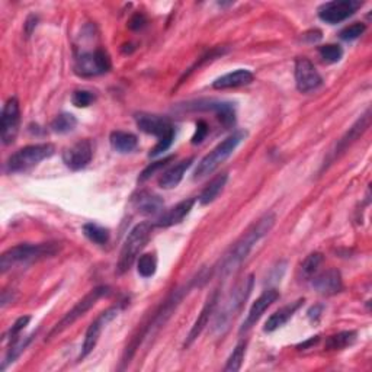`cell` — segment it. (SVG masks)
<instances>
[{"mask_svg":"<svg viewBox=\"0 0 372 372\" xmlns=\"http://www.w3.org/2000/svg\"><path fill=\"white\" fill-rule=\"evenodd\" d=\"M275 221H276L275 214L268 212L265 215H262L257 221H255L243 232L242 237L230 247L228 252L220 260L219 265L215 267V272L220 275V278L223 279L228 278L231 273H235L242 267V263L253 251L256 243L265 237L273 228Z\"/></svg>","mask_w":372,"mask_h":372,"instance_id":"1","label":"cell"},{"mask_svg":"<svg viewBox=\"0 0 372 372\" xmlns=\"http://www.w3.org/2000/svg\"><path fill=\"white\" fill-rule=\"evenodd\" d=\"M60 252L58 243H38V244H18L8 249L2 257H0V271L2 273H6L8 271L17 268V267H25L29 263L40 262L44 259H49L56 256Z\"/></svg>","mask_w":372,"mask_h":372,"instance_id":"2","label":"cell"},{"mask_svg":"<svg viewBox=\"0 0 372 372\" xmlns=\"http://www.w3.org/2000/svg\"><path fill=\"white\" fill-rule=\"evenodd\" d=\"M253 285H255V276L251 273L244 279H242V281L231 289L230 296L226 298L221 307V312L215 316L212 324L214 335H224L228 330L231 321L235 320V317L244 305L246 300L249 298V296L252 294Z\"/></svg>","mask_w":372,"mask_h":372,"instance_id":"3","label":"cell"},{"mask_svg":"<svg viewBox=\"0 0 372 372\" xmlns=\"http://www.w3.org/2000/svg\"><path fill=\"white\" fill-rule=\"evenodd\" d=\"M135 122L138 130H142L146 134L156 135L158 144L154 146L149 156L150 158H158L162 153L167 151L170 146L174 144L175 140V127L172 121L166 117L160 115H151V114H138L135 115Z\"/></svg>","mask_w":372,"mask_h":372,"instance_id":"4","label":"cell"},{"mask_svg":"<svg viewBox=\"0 0 372 372\" xmlns=\"http://www.w3.org/2000/svg\"><path fill=\"white\" fill-rule=\"evenodd\" d=\"M153 227L154 226L151 223H140L128 232L126 242L122 244L119 259L117 263L118 275H124L131 269L133 263L137 260L140 253H142V251L146 247L151 236Z\"/></svg>","mask_w":372,"mask_h":372,"instance_id":"5","label":"cell"},{"mask_svg":"<svg viewBox=\"0 0 372 372\" xmlns=\"http://www.w3.org/2000/svg\"><path fill=\"white\" fill-rule=\"evenodd\" d=\"M244 138H246L244 131H236L228 135L224 142H221L215 149H212V151L198 163L194 174V179H204L210 176L217 167L231 156L232 151L237 149V146Z\"/></svg>","mask_w":372,"mask_h":372,"instance_id":"6","label":"cell"},{"mask_svg":"<svg viewBox=\"0 0 372 372\" xmlns=\"http://www.w3.org/2000/svg\"><path fill=\"white\" fill-rule=\"evenodd\" d=\"M56 153V147L50 143L26 146L17 153H13L6 162V170L9 174H19L37 166L42 160L51 158Z\"/></svg>","mask_w":372,"mask_h":372,"instance_id":"7","label":"cell"},{"mask_svg":"<svg viewBox=\"0 0 372 372\" xmlns=\"http://www.w3.org/2000/svg\"><path fill=\"white\" fill-rule=\"evenodd\" d=\"M108 292H110V288H108V287H98L95 289H92L89 294H86V296L79 303H77L70 310V312H67L66 316L54 326L53 330L49 335V339H53L54 336H57L60 333H63L66 329H69L71 324H74L81 317H83L92 307H95V304L103 296H106Z\"/></svg>","mask_w":372,"mask_h":372,"instance_id":"8","label":"cell"},{"mask_svg":"<svg viewBox=\"0 0 372 372\" xmlns=\"http://www.w3.org/2000/svg\"><path fill=\"white\" fill-rule=\"evenodd\" d=\"M111 70V58L103 50L98 49L93 53H85L76 60L74 71L82 77L99 76Z\"/></svg>","mask_w":372,"mask_h":372,"instance_id":"9","label":"cell"},{"mask_svg":"<svg viewBox=\"0 0 372 372\" xmlns=\"http://www.w3.org/2000/svg\"><path fill=\"white\" fill-rule=\"evenodd\" d=\"M362 6L360 0H333L320 6L319 18L330 25H336L346 21Z\"/></svg>","mask_w":372,"mask_h":372,"instance_id":"10","label":"cell"},{"mask_svg":"<svg viewBox=\"0 0 372 372\" xmlns=\"http://www.w3.org/2000/svg\"><path fill=\"white\" fill-rule=\"evenodd\" d=\"M19 122H21V108L17 98H10L5 103L2 110V117H0V137H2V143L9 146L15 142V138L19 131Z\"/></svg>","mask_w":372,"mask_h":372,"instance_id":"11","label":"cell"},{"mask_svg":"<svg viewBox=\"0 0 372 372\" xmlns=\"http://www.w3.org/2000/svg\"><path fill=\"white\" fill-rule=\"evenodd\" d=\"M118 316V308L117 307H112V308H108L105 310L103 313H101L98 316V319L95 321H92V324L87 328V332H86V336H85V342L82 345V352H81V356L79 360H85L86 356L96 348L98 345V340L102 335V330L106 328V324L112 321L115 317Z\"/></svg>","mask_w":372,"mask_h":372,"instance_id":"12","label":"cell"},{"mask_svg":"<svg viewBox=\"0 0 372 372\" xmlns=\"http://www.w3.org/2000/svg\"><path fill=\"white\" fill-rule=\"evenodd\" d=\"M185 110H188V111H212L226 128H230L231 126H235V122H236L235 105L230 103V102L198 101V102H191V103L186 105Z\"/></svg>","mask_w":372,"mask_h":372,"instance_id":"13","label":"cell"},{"mask_svg":"<svg viewBox=\"0 0 372 372\" xmlns=\"http://www.w3.org/2000/svg\"><path fill=\"white\" fill-rule=\"evenodd\" d=\"M296 83L301 93L317 90L323 85L320 73L308 58H298L296 61Z\"/></svg>","mask_w":372,"mask_h":372,"instance_id":"14","label":"cell"},{"mask_svg":"<svg viewBox=\"0 0 372 372\" xmlns=\"http://www.w3.org/2000/svg\"><path fill=\"white\" fill-rule=\"evenodd\" d=\"M93 158V146L90 140H81L63 151V162L71 170L86 167Z\"/></svg>","mask_w":372,"mask_h":372,"instance_id":"15","label":"cell"},{"mask_svg":"<svg viewBox=\"0 0 372 372\" xmlns=\"http://www.w3.org/2000/svg\"><path fill=\"white\" fill-rule=\"evenodd\" d=\"M369 124H371V112H369V110H368V111H366L358 121H356V122L353 124V126L349 128V131H348L342 138L339 140L337 144H336V147H335V150L330 153V156H329V159H328V164H330V163H332L336 158H339L340 154H342V153H344L352 143H355L356 140H358V138L368 130Z\"/></svg>","mask_w":372,"mask_h":372,"instance_id":"16","label":"cell"},{"mask_svg":"<svg viewBox=\"0 0 372 372\" xmlns=\"http://www.w3.org/2000/svg\"><path fill=\"white\" fill-rule=\"evenodd\" d=\"M279 298V292L276 289H267L263 291L262 296L252 304L249 314H247L243 326L240 328V333L249 332L253 326L259 321V319L263 316V313Z\"/></svg>","mask_w":372,"mask_h":372,"instance_id":"17","label":"cell"},{"mask_svg":"<svg viewBox=\"0 0 372 372\" xmlns=\"http://www.w3.org/2000/svg\"><path fill=\"white\" fill-rule=\"evenodd\" d=\"M219 297H220L219 291H214L211 296L208 297L205 305L203 307V310H201V313H199L196 321L194 323L188 337H186V342L183 345L185 348H189L195 342V340L199 337V335L203 333V330L207 328L212 313L215 312V307H217V304H219Z\"/></svg>","mask_w":372,"mask_h":372,"instance_id":"18","label":"cell"},{"mask_svg":"<svg viewBox=\"0 0 372 372\" xmlns=\"http://www.w3.org/2000/svg\"><path fill=\"white\" fill-rule=\"evenodd\" d=\"M133 208L142 215H154L162 211L163 199L160 195L150 191H138L131 198Z\"/></svg>","mask_w":372,"mask_h":372,"instance_id":"19","label":"cell"},{"mask_svg":"<svg viewBox=\"0 0 372 372\" xmlns=\"http://www.w3.org/2000/svg\"><path fill=\"white\" fill-rule=\"evenodd\" d=\"M314 289L321 296H335L344 288L342 275L337 269H328L313 279Z\"/></svg>","mask_w":372,"mask_h":372,"instance_id":"20","label":"cell"},{"mask_svg":"<svg viewBox=\"0 0 372 372\" xmlns=\"http://www.w3.org/2000/svg\"><path fill=\"white\" fill-rule=\"evenodd\" d=\"M196 203V199L195 198H189V199H185V201H180L179 204H176L175 207H172L170 210H167L160 219L158 220V223L154 224L156 227H172L175 224H179L183 221V219L186 215H188L194 205Z\"/></svg>","mask_w":372,"mask_h":372,"instance_id":"21","label":"cell"},{"mask_svg":"<svg viewBox=\"0 0 372 372\" xmlns=\"http://www.w3.org/2000/svg\"><path fill=\"white\" fill-rule=\"evenodd\" d=\"M253 82V73L244 69H239L236 71L227 73L221 77H219L214 83L212 87L217 90H224V89H235L240 86L251 85Z\"/></svg>","mask_w":372,"mask_h":372,"instance_id":"22","label":"cell"},{"mask_svg":"<svg viewBox=\"0 0 372 372\" xmlns=\"http://www.w3.org/2000/svg\"><path fill=\"white\" fill-rule=\"evenodd\" d=\"M304 303V300H297L296 303H291L282 308H279L278 312H275L269 319L268 321L265 323V328H263V330H265L267 333H272L275 330H278L279 328H282L284 324L288 323V320L296 314L297 310L301 307V304Z\"/></svg>","mask_w":372,"mask_h":372,"instance_id":"23","label":"cell"},{"mask_svg":"<svg viewBox=\"0 0 372 372\" xmlns=\"http://www.w3.org/2000/svg\"><path fill=\"white\" fill-rule=\"evenodd\" d=\"M195 162L194 158H189L186 160H182L180 163H178L176 166L170 167L167 172H164L159 180V186L163 189H174L180 183V180L183 179V175L186 174V170H188L192 163Z\"/></svg>","mask_w":372,"mask_h":372,"instance_id":"24","label":"cell"},{"mask_svg":"<svg viewBox=\"0 0 372 372\" xmlns=\"http://www.w3.org/2000/svg\"><path fill=\"white\" fill-rule=\"evenodd\" d=\"M227 174H221V175H217L207 186L204 188V191L201 192L198 201L203 205H208L211 204L212 201L220 195V192L224 189V186L227 183Z\"/></svg>","mask_w":372,"mask_h":372,"instance_id":"25","label":"cell"},{"mask_svg":"<svg viewBox=\"0 0 372 372\" xmlns=\"http://www.w3.org/2000/svg\"><path fill=\"white\" fill-rule=\"evenodd\" d=\"M111 146L118 153H131L137 149L138 140L134 134L126 131H114L110 137Z\"/></svg>","mask_w":372,"mask_h":372,"instance_id":"26","label":"cell"},{"mask_svg":"<svg viewBox=\"0 0 372 372\" xmlns=\"http://www.w3.org/2000/svg\"><path fill=\"white\" fill-rule=\"evenodd\" d=\"M356 340V332L353 330H346V332H340L337 335H333L328 339L326 342V348L329 350H342L348 346H350Z\"/></svg>","mask_w":372,"mask_h":372,"instance_id":"27","label":"cell"},{"mask_svg":"<svg viewBox=\"0 0 372 372\" xmlns=\"http://www.w3.org/2000/svg\"><path fill=\"white\" fill-rule=\"evenodd\" d=\"M83 235L95 244H99V246H103L108 243V240H110V231H108V228L102 227V226H98L95 223H87L83 226Z\"/></svg>","mask_w":372,"mask_h":372,"instance_id":"28","label":"cell"},{"mask_svg":"<svg viewBox=\"0 0 372 372\" xmlns=\"http://www.w3.org/2000/svg\"><path fill=\"white\" fill-rule=\"evenodd\" d=\"M77 126V119L74 115L71 114H60L54 118V121L51 122V128L54 133L57 134H67L71 133Z\"/></svg>","mask_w":372,"mask_h":372,"instance_id":"29","label":"cell"},{"mask_svg":"<svg viewBox=\"0 0 372 372\" xmlns=\"http://www.w3.org/2000/svg\"><path fill=\"white\" fill-rule=\"evenodd\" d=\"M137 271L143 278H150L158 271V259L154 255H143L138 257L137 262Z\"/></svg>","mask_w":372,"mask_h":372,"instance_id":"30","label":"cell"},{"mask_svg":"<svg viewBox=\"0 0 372 372\" xmlns=\"http://www.w3.org/2000/svg\"><path fill=\"white\" fill-rule=\"evenodd\" d=\"M244 353H246V342H240L235 350L231 352L230 358L227 360V364L224 366L226 372H237L242 368V364L244 361Z\"/></svg>","mask_w":372,"mask_h":372,"instance_id":"31","label":"cell"},{"mask_svg":"<svg viewBox=\"0 0 372 372\" xmlns=\"http://www.w3.org/2000/svg\"><path fill=\"white\" fill-rule=\"evenodd\" d=\"M319 54L320 57L323 58V61H326V63H337V61L342 60L344 57V50L340 45H336V44H328V45H323L319 49Z\"/></svg>","mask_w":372,"mask_h":372,"instance_id":"32","label":"cell"},{"mask_svg":"<svg viewBox=\"0 0 372 372\" xmlns=\"http://www.w3.org/2000/svg\"><path fill=\"white\" fill-rule=\"evenodd\" d=\"M321 263H323V255L321 253L314 252L312 255H308L305 257L304 263H303V268H301L303 269V275L307 276V278L313 276L319 271Z\"/></svg>","mask_w":372,"mask_h":372,"instance_id":"33","label":"cell"},{"mask_svg":"<svg viewBox=\"0 0 372 372\" xmlns=\"http://www.w3.org/2000/svg\"><path fill=\"white\" fill-rule=\"evenodd\" d=\"M172 160H174V156H169V158H166V159H163V160H159V162H154V163L149 164V166L143 170L142 175H140L138 182H144V180L150 179L151 176L156 175V174L159 172V170H162L163 167H166V166H167L170 162H172Z\"/></svg>","mask_w":372,"mask_h":372,"instance_id":"34","label":"cell"},{"mask_svg":"<svg viewBox=\"0 0 372 372\" xmlns=\"http://www.w3.org/2000/svg\"><path fill=\"white\" fill-rule=\"evenodd\" d=\"M365 29H366L365 24L356 22V24L349 25V26H346L345 29L340 31L339 37L342 38L344 41H353V40H356V38H360V37L365 33Z\"/></svg>","mask_w":372,"mask_h":372,"instance_id":"35","label":"cell"},{"mask_svg":"<svg viewBox=\"0 0 372 372\" xmlns=\"http://www.w3.org/2000/svg\"><path fill=\"white\" fill-rule=\"evenodd\" d=\"M93 101H95V95L89 90H76L71 96V102L77 108H86Z\"/></svg>","mask_w":372,"mask_h":372,"instance_id":"36","label":"cell"},{"mask_svg":"<svg viewBox=\"0 0 372 372\" xmlns=\"http://www.w3.org/2000/svg\"><path fill=\"white\" fill-rule=\"evenodd\" d=\"M29 321H31V317H29V316L19 317L17 321H15V324L12 326V328H10L9 332H8V335H6V339L10 340V344L15 342V340H18V339H19L21 332L26 328Z\"/></svg>","mask_w":372,"mask_h":372,"instance_id":"37","label":"cell"},{"mask_svg":"<svg viewBox=\"0 0 372 372\" xmlns=\"http://www.w3.org/2000/svg\"><path fill=\"white\" fill-rule=\"evenodd\" d=\"M210 133V127H208V124L204 121V119H199L196 122V130H195V134L192 137V144L196 146V144H201L204 142V140L207 138Z\"/></svg>","mask_w":372,"mask_h":372,"instance_id":"38","label":"cell"},{"mask_svg":"<svg viewBox=\"0 0 372 372\" xmlns=\"http://www.w3.org/2000/svg\"><path fill=\"white\" fill-rule=\"evenodd\" d=\"M147 24V19L143 13H135L134 17L130 19V24L128 26L134 31H138V29H142L144 25Z\"/></svg>","mask_w":372,"mask_h":372,"instance_id":"39","label":"cell"},{"mask_svg":"<svg viewBox=\"0 0 372 372\" xmlns=\"http://www.w3.org/2000/svg\"><path fill=\"white\" fill-rule=\"evenodd\" d=\"M320 314H321V307H320V305L313 307V308L310 310V312H308V317L312 319V320H314V321H317V320H319Z\"/></svg>","mask_w":372,"mask_h":372,"instance_id":"40","label":"cell"},{"mask_svg":"<svg viewBox=\"0 0 372 372\" xmlns=\"http://www.w3.org/2000/svg\"><path fill=\"white\" fill-rule=\"evenodd\" d=\"M319 340H320V336L312 337V339H310V340H307V342L301 344V345L298 346V349H305V348H308V346H312V345H316V344L319 342Z\"/></svg>","mask_w":372,"mask_h":372,"instance_id":"41","label":"cell"}]
</instances>
